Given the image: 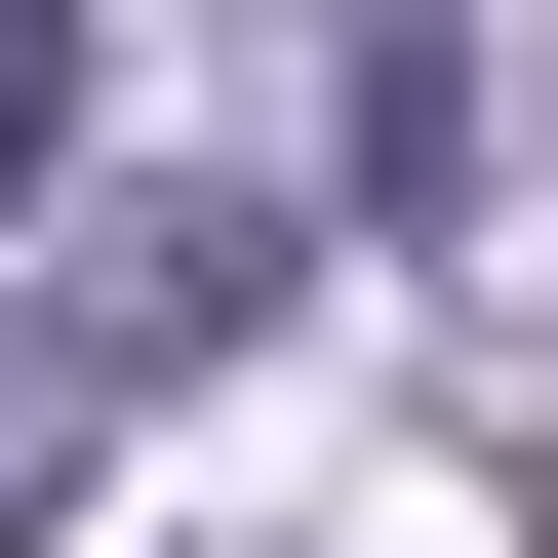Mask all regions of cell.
I'll use <instances>...</instances> for the list:
<instances>
[{"instance_id":"1","label":"cell","mask_w":558,"mask_h":558,"mask_svg":"<svg viewBox=\"0 0 558 558\" xmlns=\"http://www.w3.org/2000/svg\"><path fill=\"white\" fill-rule=\"evenodd\" d=\"M40 120H81V0H0V199H40Z\"/></svg>"}]
</instances>
